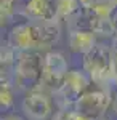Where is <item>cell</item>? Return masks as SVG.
<instances>
[{
    "mask_svg": "<svg viewBox=\"0 0 117 120\" xmlns=\"http://www.w3.org/2000/svg\"><path fill=\"white\" fill-rule=\"evenodd\" d=\"M61 38L58 22L26 21L10 29L7 42L16 51H48Z\"/></svg>",
    "mask_w": 117,
    "mask_h": 120,
    "instance_id": "cell-1",
    "label": "cell"
},
{
    "mask_svg": "<svg viewBox=\"0 0 117 120\" xmlns=\"http://www.w3.org/2000/svg\"><path fill=\"white\" fill-rule=\"evenodd\" d=\"M43 51H18L15 66V90L27 93L40 85L43 74Z\"/></svg>",
    "mask_w": 117,
    "mask_h": 120,
    "instance_id": "cell-2",
    "label": "cell"
},
{
    "mask_svg": "<svg viewBox=\"0 0 117 120\" xmlns=\"http://www.w3.org/2000/svg\"><path fill=\"white\" fill-rule=\"evenodd\" d=\"M93 83L90 74L82 67V69H71L63 85L59 86V90L53 94L55 104L58 106V109H67L74 107V104L80 98L85 91L90 90V85Z\"/></svg>",
    "mask_w": 117,
    "mask_h": 120,
    "instance_id": "cell-3",
    "label": "cell"
},
{
    "mask_svg": "<svg viewBox=\"0 0 117 120\" xmlns=\"http://www.w3.org/2000/svg\"><path fill=\"white\" fill-rule=\"evenodd\" d=\"M69 71H71L69 63H67V58H66V55L63 51H58V50L45 51V56H43V74H42L40 85L37 88L50 93V94H55L59 90V86L63 85Z\"/></svg>",
    "mask_w": 117,
    "mask_h": 120,
    "instance_id": "cell-4",
    "label": "cell"
},
{
    "mask_svg": "<svg viewBox=\"0 0 117 120\" xmlns=\"http://www.w3.org/2000/svg\"><path fill=\"white\" fill-rule=\"evenodd\" d=\"M16 15L26 21L58 22V0H18L15 3Z\"/></svg>",
    "mask_w": 117,
    "mask_h": 120,
    "instance_id": "cell-5",
    "label": "cell"
},
{
    "mask_svg": "<svg viewBox=\"0 0 117 120\" xmlns=\"http://www.w3.org/2000/svg\"><path fill=\"white\" fill-rule=\"evenodd\" d=\"M53 94L40 88L24 93L21 101V114L27 120H48L53 115Z\"/></svg>",
    "mask_w": 117,
    "mask_h": 120,
    "instance_id": "cell-6",
    "label": "cell"
},
{
    "mask_svg": "<svg viewBox=\"0 0 117 120\" xmlns=\"http://www.w3.org/2000/svg\"><path fill=\"white\" fill-rule=\"evenodd\" d=\"M74 109L87 120L103 119L106 111L111 109V93L103 88L88 90L77 99Z\"/></svg>",
    "mask_w": 117,
    "mask_h": 120,
    "instance_id": "cell-7",
    "label": "cell"
},
{
    "mask_svg": "<svg viewBox=\"0 0 117 120\" xmlns=\"http://www.w3.org/2000/svg\"><path fill=\"white\" fill-rule=\"evenodd\" d=\"M104 18L106 16H101L96 10L80 7L74 15H71L66 19V27H67V32L69 30H85V32H93L95 34L98 24L101 22V19Z\"/></svg>",
    "mask_w": 117,
    "mask_h": 120,
    "instance_id": "cell-8",
    "label": "cell"
},
{
    "mask_svg": "<svg viewBox=\"0 0 117 120\" xmlns=\"http://www.w3.org/2000/svg\"><path fill=\"white\" fill-rule=\"evenodd\" d=\"M67 43L69 50L72 53L77 55H85L87 51H90L93 46L96 45V35L93 32H85V30H69L67 32Z\"/></svg>",
    "mask_w": 117,
    "mask_h": 120,
    "instance_id": "cell-9",
    "label": "cell"
},
{
    "mask_svg": "<svg viewBox=\"0 0 117 120\" xmlns=\"http://www.w3.org/2000/svg\"><path fill=\"white\" fill-rule=\"evenodd\" d=\"M15 104V86L7 85V83H0V107L2 114H8L13 109Z\"/></svg>",
    "mask_w": 117,
    "mask_h": 120,
    "instance_id": "cell-10",
    "label": "cell"
},
{
    "mask_svg": "<svg viewBox=\"0 0 117 120\" xmlns=\"http://www.w3.org/2000/svg\"><path fill=\"white\" fill-rule=\"evenodd\" d=\"M82 5L79 0H58V16H59V21H66Z\"/></svg>",
    "mask_w": 117,
    "mask_h": 120,
    "instance_id": "cell-11",
    "label": "cell"
},
{
    "mask_svg": "<svg viewBox=\"0 0 117 120\" xmlns=\"http://www.w3.org/2000/svg\"><path fill=\"white\" fill-rule=\"evenodd\" d=\"M18 0H0V19H2V26L7 24L10 19L16 15L15 11V3Z\"/></svg>",
    "mask_w": 117,
    "mask_h": 120,
    "instance_id": "cell-12",
    "label": "cell"
},
{
    "mask_svg": "<svg viewBox=\"0 0 117 120\" xmlns=\"http://www.w3.org/2000/svg\"><path fill=\"white\" fill-rule=\"evenodd\" d=\"M51 120H87L82 117L74 107H67V109H58L51 115Z\"/></svg>",
    "mask_w": 117,
    "mask_h": 120,
    "instance_id": "cell-13",
    "label": "cell"
},
{
    "mask_svg": "<svg viewBox=\"0 0 117 120\" xmlns=\"http://www.w3.org/2000/svg\"><path fill=\"white\" fill-rule=\"evenodd\" d=\"M111 111L117 115V86L114 88V91L111 94Z\"/></svg>",
    "mask_w": 117,
    "mask_h": 120,
    "instance_id": "cell-14",
    "label": "cell"
},
{
    "mask_svg": "<svg viewBox=\"0 0 117 120\" xmlns=\"http://www.w3.org/2000/svg\"><path fill=\"white\" fill-rule=\"evenodd\" d=\"M109 19H111V22H112V26H114V29H116V32H117V3L114 5V8H112V11H111Z\"/></svg>",
    "mask_w": 117,
    "mask_h": 120,
    "instance_id": "cell-15",
    "label": "cell"
},
{
    "mask_svg": "<svg viewBox=\"0 0 117 120\" xmlns=\"http://www.w3.org/2000/svg\"><path fill=\"white\" fill-rule=\"evenodd\" d=\"M2 120H27L24 115H18V114H5L2 115Z\"/></svg>",
    "mask_w": 117,
    "mask_h": 120,
    "instance_id": "cell-16",
    "label": "cell"
},
{
    "mask_svg": "<svg viewBox=\"0 0 117 120\" xmlns=\"http://www.w3.org/2000/svg\"><path fill=\"white\" fill-rule=\"evenodd\" d=\"M112 50H114V55H116V58H117V34L114 35V38H112Z\"/></svg>",
    "mask_w": 117,
    "mask_h": 120,
    "instance_id": "cell-17",
    "label": "cell"
},
{
    "mask_svg": "<svg viewBox=\"0 0 117 120\" xmlns=\"http://www.w3.org/2000/svg\"><path fill=\"white\" fill-rule=\"evenodd\" d=\"M116 75H117V58H116Z\"/></svg>",
    "mask_w": 117,
    "mask_h": 120,
    "instance_id": "cell-18",
    "label": "cell"
},
{
    "mask_svg": "<svg viewBox=\"0 0 117 120\" xmlns=\"http://www.w3.org/2000/svg\"><path fill=\"white\" fill-rule=\"evenodd\" d=\"M98 120H103V119H98Z\"/></svg>",
    "mask_w": 117,
    "mask_h": 120,
    "instance_id": "cell-19",
    "label": "cell"
}]
</instances>
